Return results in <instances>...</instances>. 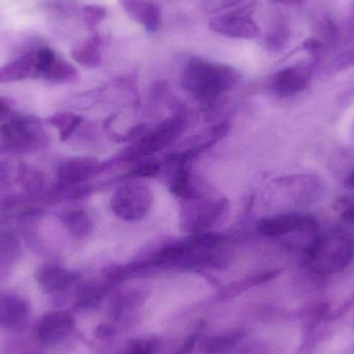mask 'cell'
Returning a JSON list of instances; mask_svg holds the SVG:
<instances>
[{
    "label": "cell",
    "instance_id": "1",
    "mask_svg": "<svg viewBox=\"0 0 354 354\" xmlns=\"http://www.w3.org/2000/svg\"><path fill=\"white\" fill-rule=\"evenodd\" d=\"M241 78V73L228 64L192 58L183 68L181 86L200 103L212 104L234 88Z\"/></svg>",
    "mask_w": 354,
    "mask_h": 354
},
{
    "label": "cell",
    "instance_id": "2",
    "mask_svg": "<svg viewBox=\"0 0 354 354\" xmlns=\"http://www.w3.org/2000/svg\"><path fill=\"white\" fill-rule=\"evenodd\" d=\"M305 252L306 262L314 272L338 274L354 259V234L338 228L319 232Z\"/></svg>",
    "mask_w": 354,
    "mask_h": 354
},
{
    "label": "cell",
    "instance_id": "3",
    "mask_svg": "<svg viewBox=\"0 0 354 354\" xmlns=\"http://www.w3.org/2000/svg\"><path fill=\"white\" fill-rule=\"evenodd\" d=\"M226 198H203L200 195L187 199L181 210V222L187 232L198 234L216 226L228 210Z\"/></svg>",
    "mask_w": 354,
    "mask_h": 354
},
{
    "label": "cell",
    "instance_id": "4",
    "mask_svg": "<svg viewBox=\"0 0 354 354\" xmlns=\"http://www.w3.org/2000/svg\"><path fill=\"white\" fill-rule=\"evenodd\" d=\"M153 202V194L145 185L129 183L114 192L111 209L120 220L134 223L142 220L149 214Z\"/></svg>",
    "mask_w": 354,
    "mask_h": 354
},
{
    "label": "cell",
    "instance_id": "5",
    "mask_svg": "<svg viewBox=\"0 0 354 354\" xmlns=\"http://www.w3.org/2000/svg\"><path fill=\"white\" fill-rule=\"evenodd\" d=\"M2 142L12 151H30L46 147L47 135L39 128L37 120L21 115H12L0 127Z\"/></svg>",
    "mask_w": 354,
    "mask_h": 354
},
{
    "label": "cell",
    "instance_id": "6",
    "mask_svg": "<svg viewBox=\"0 0 354 354\" xmlns=\"http://www.w3.org/2000/svg\"><path fill=\"white\" fill-rule=\"evenodd\" d=\"M185 127V116L176 114L160 124L151 132L145 134L141 140L133 145L126 153V160L134 161L149 157L174 142L183 132Z\"/></svg>",
    "mask_w": 354,
    "mask_h": 354
},
{
    "label": "cell",
    "instance_id": "7",
    "mask_svg": "<svg viewBox=\"0 0 354 354\" xmlns=\"http://www.w3.org/2000/svg\"><path fill=\"white\" fill-rule=\"evenodd\" d=\"M317 231H319L317 221L311 214H281L263 218L258 223V232L266 237Z\"/></svg>",
    "mask_w": 354,
    "mask_h": 354
},
{
    "label": "cell",
    "instance_id": "8",
    "mask_svg": "<svg viewBox=\"0 0 354 354\" xmlns=\"http://www.w3.org/2000/svg\"><path fill=\"white\" fill-rule=\"evenodd\" d=\"M209 28L214 32L234 39H253L259 35L257 23L243 10L225 12L210 19Z\"/></svg>",
    "mask_w": 354,
    "mask_h": 354
},
{
    "label": "cell",
    "instance_id": "9",
    "mask_svg": "<svg viewBox=\"0 0 354 354\" xmlns=\"http://www.w3.org/2000/svg\"><path fill=\"white\" fill-rule=\"evenodd\" d=\"M312 74L313 64L308 62L283 68L270 79V91L282 97L297 95L309 86Z\"/></svg>",
    "mask_w": 354,
    "mask_h": 354
},
{
    "label": "cell",
    "instance_id": "10",
    "mask_svg": "<svg viewBox=\"0 0 354 354\" xmlns=\"http://www.w3.org/2000/svg\"><path fill=\"white\" fill-rule=\"evenodd\" d=\"M74 328V318L68 312L53 311L41 316L35 328V337L41 344L53 345L66 338Z\"/></svg>",
    "mask_w": 354,
    "mask_h": 354
},
{
    "label": "cell",
    "instance_id": "11",
    "mask_svg": "<svg viewBox=\"0 0 354 354\" xmlns=\"http://www.w3.org/2000/svg\"><path fill=\"white\" fill-rule=\"evenodd\" d=\"M29 306L14 293L0 291V328L6 330H21L29 319Z\"/></svg>",
    "mask_w": 354,
    "mask_h": 354
},
{
    "label": "cell",
    "instance_id": "12",
    "mask_svg": "<svg viewBox=\"0 0 354 354\" xmlns=\"http://www.w3.org/2000/svg\"><path fill=\"white\" fill-rule=\"evenodd\" d=\"M99 160L91 157H75L64 160L58 165L56 174L64 185L84 183L100 171Z\"/></svg>",
    "mask_w": 354,
    "mask_h": 354
},
{
    "label": "cell",
    "instance_id": "13",
    "mask_svg": "<svg viewBox=\"0 0 354 354\" xmlns=\"http://www.w3.org/2000/svg\"><path fill=\"white\" fill-rule=\"evenodd\" d=\"M126 14L149 32H155L161 25L159 6L149 0H118Z\"/></svg>",
    "mask_w": 354,
    "mask_h": 354
},
{
    "label": "cell",
    "instance_id": "14",
    "mask_svg": "<svg viewBox=\"0 0 354 354\" xmlns=\"http://www.w3.org/2000/svg\"><path fill=\"white\" fill-rule=\"evenodd\" d=\"M35 280L45 292L60 293L71 288L78 280V276L66 268L47 264L37 270Z\"/></svg>",
    "mask_w": 354,
    "mask_h": 354
},
{
    "label": "cell",
    "instance_id": "15",
    "mask_svg": "<svg viewBox=\"0 0 354 354\" xmlns=\"http://www.w3.org/2000/svg\"><path fill=\"white\" fill-rule=\"evenodd\" d=\"M60 222L68 232L77 239H85L93 233V223L88 212L80 208L64 210L59 216Z\"/></svg>",
    "mask_w": 354,
    "mask_h": 354
},
{
    "label": "cell",
    "instance_id": "16",
    "mask_svg": "<svg viewBox=\"0 0 354 354\" xmlns=\"http://www.w3.org/2000/svg\"><path fill=\"white\" fill-rule=\"evenodd\" d=\"M35 77V53L26 54L6 66H0V83L16 82Z\"/></svg>",
    "mask_w": 354,
    "mask_h": 354
},
{
    "label": "cell",
    "instance_id": "17",
    "mask_svg": "<svg viewBox=\"0 0 354 354\" xmlns=\"http://www.w3.org/2000/svg\"><path fill=\"white\" fill-rule=\"evenodd\" d=\"M291 39L290 24L286 17L279 16L270 24L266 35V47L272 52H280L288 46Z\"/></svg>",
    "mask_w": 354,
    "mask_h": 354
},
{
    "label": "cell",
    "instance_id": "18",
    "mask_svg": "<svg viewBox=\"0 0 354 354\" xmlns=\"http://www.w3.org/2000/svg\"><path fill=\"white\" fill-rule=\"evenodd\" d=\"M99 47L100 41L97 37H93L84 43L79 44L76 47L73 48V59L84 68H97L102 62Z\"/></svg>",
    "mask_w": 354,
    "mask_h": 354
},
{
    "label": "cell",
    "instance_id": "19",
    "mask_svg": "<svg viewBox=\"0 0 354 354\" xmlns=\"http://www.w3.org/2000/svg\"><path fill=\"white\" fill-rule=\"evenodd\" d=\"M241 339L239 332H230L228 334L209 337L204 340L202 351L206 354H225L230 353L236 347Z\"/></svg>",
    "mask_w": 354,
    "mask_h": 354
},
{
    "label": "cell",
    "instance_id": "20",
    "mask_svg": "<svg viewBox=\"0 0 354 354\" xmlns=\"http://www.w3.org/2000/svg\"><path fill=\"white\" fill-rule=\"evenodd\" d=\"M17 176L21 187L31 194L41 191L45 183L43 172L28 164L21 163L19 165Z\"/></svg>",
    "mask_w": 354,
    "mask_h": 354
},
{
    "label": "cell",
    "instance_id": "21",
    "mask_svg": "<svg viewBox=\"0 0 354 354\" xmlns=\"http://www.w3.org/2000/svg\"><path fill=\"white\" fill-rule=\"evenodd\" d=\"M48 122L57 129L60 139L64 141L70 138L73 133L80 126L82 118L73 113H59L50 118Z\"/></svg>",
    "mask_w": 354,
    "mask_h": 354
},
{
    "label": "cell",
    "instance_id": "22",
    "mask_svg": "<svg viewBox=\"0 0 354 354\" xmlns=\"http://www.w3.org/2000/svg\"><path fill=\"white\" fill-rule=\"evenodd\" d=\"M76 68L66 60L57 57L44 78L53 82H68L76 78Z\"/></svg>",
    "mask_w": 354,
    "mask_h": 354
},
{
    "label": "cell",
    "instance_id": "23",
    "mask_svg": "<svg viewBox=\"0 0 354 354\" xmlns=\"http://www.w3.org/2000/svg\"><path fill=\"white\" fill-rule=\"evenodd\" d=\"M83 21L89 28L99 25L103 22L107 17V10L104 6H97V4H88V6H83L82 10Z\"/></svg>",
    "mask_w": 354,
    "mask_h": 354
},
{
    "label": "cell",
    "instance_id": "24",
    "mask_svg": "<svg viewBox=\"0 0 354 354\" xmlns=\"http://www.w3.org/2000/svg\"><path fill=\"white\" fill-rule=\"evenodd\" d=\"M161 167V163L157 159H145L142 163L135 168L133 174L139 177H153L159 174Z\"/></svg>",
    "mask_w": 354,
    "mask_h": 354
},
{
    "label": "cell",
    "instance_id": "25",
    "mask_svg": "<svg viewBox=\"0 0 354 354\" xmlns=\"http://www.w3.org/2000/svg\"><path fill=\"white\" fill-rule=\"evenodd\" d=\"M47 8L66 16L76 14L78 10V6L75 0H50L48 1Z\"/></svg>",
    "mask_w": 354,
    "mask_h": 354
},
{
    "label": "cell",
    "instance_id": "26",
    "mask_svg": "<svg viewBox=\"0 0 354 354\" xmlns=\"http://www.w3.org/2000/svg\"><path fill=\"white\" fill-rule=\"evenodd\" d=\"M157 348V341L145 339V340H137L133 342L127 354H155Z\"/></svg>",
    "mask_w": 354,
    "mask_h": 354
},
{
    "label": "cell",
    "instance_id": "27",
    "mask_svg": "<svg viewBox=\"0 0 354 354\" xmlns=\"http://www.w3.org/2000/svg\"><path fill=\"white\" fill-rule=\"evenodd\" d=\"M336 204L338 209H342L343 220L348 224L354 225V195L342 197Z\"/></svg>",
    "mask_w": 354,
    "mask_h": 354
},
{
    "label": "cell",
    "instance_id": "28",
    "mask_svg": "<svg viewBox=\"0 0 354 354\" xmlns=\"http://www.w3.org/2000/svg\"><path fill=\"white\" fill-rule=\"evenodd\" d=\"M303 46L305 50H307L311 54H314V55L322 53L324 50H326V45H324V41L317 39V37H310V39H306Z\"/></svg>",
    "mask_w": 354,
    "mask_h": 354
},
{
    "label": "cell",
    "instance_id": "29",
    "mask_svg": "<svg viewBox=\"0 0 354 354\" xmlns=\"http://www.w3.org/2000/svg\"><path fill=\"white\" fill-rule=\"evenodd\" d=\"M198 336L199 334L195 333L187 338V340L183 343V346L180 347L178 351L176 354H189L193 351L194 346H195L196 342L198 340Z\"/></svg>",
    "mask_w": 354,
    "mask_h": 354
},
{
    "label": "cell",
    "instance_id": "30",
    "mask_svg": "<svg viewBox=\"0 0 354 354\" xmlns=\"http://www.w3.org/2000/svg\"><path fill=\"white\" fill-rule=\"evenodd\" d=\"M337 62L339 66H354V47L351 48V50L343 52L340 56L337 58Z\"/></svg>",
    "mask_w": 354,
    "mask_h": 354
},
{
    "label": "cell",
    "instance_id": "31",
    "mask_svg": "<svg viewBox=\"0 0 354 354\" xmlns=\"http://www.w3.org/2000/svg\"><path fill=\"white\" fill-rule=\"evenodd\" d=\"M12 108L10 103L3 97H0V120H8L10 118Z\"/></svg>",
    "mask_w": 354,
    "mask_h": 354
},
{
    "label": "cell",
    "instance_id": "32",
    "mask_svg": "<svg viewBox=\"0 0 354 354\" xmlns=\"http://www.w3.org/2000/svg\"><path fill=\"white\" fill-rule=\"evenodd\" d=\"M6 168L0 167V189L6 187L8 183V174Z\"/></svg>",
    "mask_w": 354,
    "mask_h": 354
},
{
    "label": "cell",
    "instance_id": "33",
    "mask_svg": "<svg viewBox=\"0 0 354 354\" xmlns=\"http://www.w3.org/2000/svg\"><path fill=\"white\" fill-rule=\"evenodd\" d=\"M345 187H346L347 189L354 191V170L347 176V178L345 179Z\"/></svg>",
    "mask_w": 354,
    "mask_h": 354
},
{
    "label": "cell",
    "instance_id": "34",
    "mask_svg": "<svg viewBox=\"0 0 354 354\" xmlns=\"http://www.w3.org/2000/svg\"><path fill=\"white\" fill-rule=\"evenodd\" d=\"M274 3H282V4H299L301 3L304 0H272Z\"/></svg>",
    "mask_w": 354,
    "mask_h": 354
}]
</instances>
